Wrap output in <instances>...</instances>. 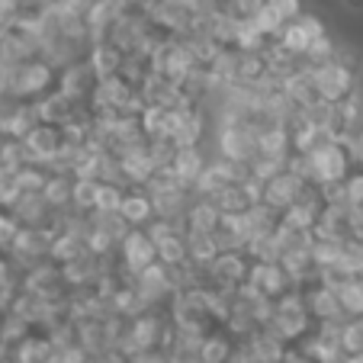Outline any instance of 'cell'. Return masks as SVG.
<instances>
[{"label":"cell","mask_w":363,"mask_h":363,"mask_svg":"<svg viewBox=\"0 0 363 363\" xmlns=\"http://www.w3.org/2000/svg\"><path fill=\"white\" fill-rule=\"evenodd\" d=\"M312 328H315V322H312V315H308L302 289H289L283 299H277L274 318L264 325V331L277 335L280 341H286L289 347H296V344H299Z\"/></svg>","instance_id":"cell-1"},{"label":"cell","mask_w":363,"mask_h":363,"mask_svg":"<svg viewBox=\"0 0 363 363\" xmlns=\"http://www.w3.org/2000/svg\"><path fill=\"white\" fill-rule=\"evenodd\" d=\"M216 155L235 164H251L257 158V125L247 119H235V123H222L213 129Z\"/></svg>","instance_id":"cell-2"},{"label":"cell","mask_w":363,"mask_h":363,"mask_svg":"<svg viewBox=\"0 0 363 363\" xmlns=\"http://www.w3.org/2000/svg\"><path fill=\"white\" fill-rule=\"evenodd\" d=\"M354 171H357V164H354L350 148L344 142H328L308 155V184L312 186L344 184Z\"/></svg>","instance_id":"cell-3"},{"label":"cell","mask_w":363,"mask_h":363,"mask_svg":"<svg viewBox=\"0 0 363 363\" xmlns=\"http://www.w3.org/2000/svg\"><path fill=\"white\" fill-rule=\"evenodd\" d=\"M55 81H58V71L45 58H33V62L20 65V68H10L7 96H16L23 103H35L55 90Z\"/></svg>","instance_id":"cell-4"},{"label":"cell","mask_w":363,"mask_h":363,"mask_svg":"<svg viewBox=\"0 0 363 363\" xmlns=\"http://www.w3.org/2000/svg\"><path fill=\"white\" fill-rule=\"evenodd\" d=\"M155 264H158V247H155V241H151L142 228H132V232L125 235V241L119 245V251H116L119 280H123L125 286H132L135 277L145 274L148 267H155Z\"/></svg>","instance_id":"cell-5"},{"label":"cell","mask_w":363,"mask_h":363,"mask_svg":"<svg viewBox=\"0 0 363 363\" xmlns=\"http://www.w3.org/2000/svg\"><path fill=\"white\" fill-rule=\"evenodd\" d=\"M312 77H315L318 100L344 103L347 96L357 94V68H350V65L328 62V65H322V68H312Z\"/></svg>","instance_id":"cell-6"},{"label":"cell","mask_w":363,"mask_h":363,"mask_svg":"<svg viewBox=\"0 0 363 363\" xmlns=\"http://www.w3.org/2000/svg\"><path fill=\"white\" fill-rule=\"evenodd\" d=\"M20 289L23 293L42 296V299H48V302H62V299H68V293H71L65 277H62V267L52 261H42V264H35V267L23 270Z\"/></svg>","instance_id":"cell-7"},{"label":"cell","mask_w":363,"mask_h":363,"mask_svg":"<svg viewBox=\"0 0 363 363\" xmlns=\"http://www.w3.org/2000/svg\"><path fill=\"white\" fill-rule=\"evenodd\" d=\"M132 286H135V293L142 296V302L151 308V312H164L167 302H171L174 293H177L174 277L164 264H155V267H148L145 274H138Z\"/></svg>","instance_id":"cell-8"},{"label":"cell","mask_w":363,"mask_h":363,"mask_svg":"<svg viewBox=\"0 0 363 363\" xmlns=\"http://www.w3.org/2000/svg\"><path fill=\"white\" fill-rule=\"evenodd\" d=\"M247 274H251V257L245 251H225L206 267V286H219L235 293L241 283H247Z\"/></svg>","instance_id":"cell-9"},{"label":"cell","mask_w":363,"mask_h":363,"mask_svg":"<svg viewBox=\"0 0 363 363\" xmlns=\"http://www.w3.org/2000/svg\"><path fill=\"white\" fill-rule=\"evenodd\" d=\"M23 145H26V161H29V164L45 167V171H48V167H52V161H55V155L62 151L65 138H62V129L39 123L26 138H23Z\"/></svg>","instance_id":"cell-10"},{"label":"cell","mask_w":363,"mask_h":363,"mask_svg":"<svg viewBox=\"0 0 363 363\" xmlns=\"http://www.w3.org/2000/svg\"><path fill=\"white\" fill-rule=\"evenodd\" d=\"M302 296H306V308H308V315H312V322L315 325H322V322H347L341 302H337V293L331 286L312 280L308 286H302Z\"/></svg>","instance_id":"cell-11"},{"label":"cell","mask_w":363,"mask_h":363,"mask_svg":"<svg viewBox=\"0 0 363 363\" xmlns=\"http://www.w3.org/2000/svg\"><path fill=\"white\" fill-rule=\"evenodd\" d=\"M312 190V184H306L302 177H296L293 171H283L277 174L274 180H267V190H264V203L270 206V209H277V213H286L289 206H296L306 193Z\"/></svg>","instance_id":"cell-12"},{"label":"cell","mask_w":363,"mask_h":363,"mask_svg":"<svg viewBox=\"0 0 363 363\" xmlns=\"http://www.w3.org/2000/svg\"><path fill=\"white\" fill-rule=\"evenodd\" d=\"M55 90L74 103H90V94L96 90V77H94V71H90L87 58H81V62H74V65L58 71Z\"/></svg>","instance_id":"cell-13"},{"label":"cell","mask_w":363,"mask_h":363,"mask_svg":"<svg viewBox=\"0 0 363 363\" xmlns=\"http://www.w3.org/2000/svg\"><path fill=\"white\" fill-rule=\"evenodd\" d=\"M35 110H39V123L62 129V125H68L71 119H77L84 110H87V103H74L65 94L52 90V94H45L42 100H35Z\"/></svg>","instance_id":"cell-14"},{"label":"cell","mask_w":363,"mask_h":363,"mask_svg":"<svg viewBox=\"0 0 363 363\" xmlns=\"http://www.w3.org/2000/svg\"><path fill=\"white\" fill-rule=\"evenodd\" d=\"M247 283H251L254 289L261 296H267V299H283V296L289 293L293 286V280L286 277V270L280 267V264H254L251 261V274H247Z\"/></svg>","instance_id":"cell-15"},{"label":"cell","mask_w":363,"mask_h":363,"mask_svg":"<svg viewBox=\"0 0 363 363\" xmlns=\"http://www.w3.org/2000/svg\"><path fill=\"white\" fill-rule=\"evenodd\" d=\"M33 58H39V48L13 23H7V26L0 29V65L4 68H20V65L33 62Z\"/></svg>","instance_id":"cell-16"},{"label":"cell","mask_w":363,"mask_h":363,"mask_svg":"<svg viewBox=\"0 0 363 363\" xmlns=\"http://www.w3.org/2000/svg\"><path fill=\"white\" fill-rule=\"evenodd\" d=\"M119 167H123V180H125V190L129 186H142L148 184L151 177H155V161H151V151H148V142L145 145H135V148H129L125 155H119Z\"/></svg>","instance_id":"cell-17"},{"label":"cell","mask_w":363,"mask_h":363,"mask_svg":"<svg viewBox=\"0 0 363 363\" xmlns=\"http://www.w3.org/2000/svg\"><path fill=\"white\" fill-rule=\"evenodd\" d=\"M322 213H325V203H322V196H318V186H312L299 203L289 206L280 222L283 225H289V228H299V232H312L315 222L322 219Z\"/></svg>","instance_id":"cell-18"},{"label":"cell","mask_w":363,"mask_h":363,"mask_svg":"<svg viewBox=\"0 0 363 363\" xmlns=\"http://www.w3.org/2000/svg\"><path fill=\"white\" fill-rule=\"evenodd\" d=\"M119 216L129 222V228H142L145 232V228L155 222V199H151V193L142 190V186H129Z\"/></svg>","instance_id":"cell-19"},{"label":"cell","mask_w":363,"mask_h":363,"mask_svg":"<svg viewBox=\"0 0 363 363\" xmlns=\"http://www.w3.org/2000/svg\"><path fill=\"white\" fill-rule=\"evenodd\" d=\"M257 155L289 161V155H293V132H289L286 125L261 123L257 125Z\"/></svg>","instance_id":"cell-20"},{"label":"cell","mask_w":363,"mask_h":363,"mask_svg":"<svg viewBox=\"0 0 363 363\" xmlns=\"http://www.w3.org/2000/svg\"><path fill=\"white\" fill-rule=\"evenodd\" d=\"M87 65H90L96 81H110V77L123 74L125 55L113 45V42H96V45H90V52H87Z\"/></svg>","instance_id":"cell-21"},{"label":"cell","mask_w":363,"mask_h":363,"mask_svg":"<svg viewBox=\"0 0 363 363\" xmlns=\"http://www.w3.org/2000/svg\"><path fill=\"white\" fill-rule=\"evenodd\" d=\"M74 328H77V347L87 350V354L106 357L116 350L110 328H106V318H103V322H81V325H74Z\"/></svg>","instance_id":"cell-22"},{"label":"cell","mask_w":363,"mask_h":363,"mask_svg":"<svg viewBox=\"0 0 363 363\" xmlns=\"http://www.w3.org/2000/svg\"><path fill=\"white\" fill-rule=\"evenodd\" d=\"M55 357H58L55 347H52L48 335H42V331H33V335L23 337L13 347V363H52Z\"/></svg>","instance_id":"cell-23"},{"label":"cell","mask_w":363,"mask_h":363,"mask_svg":"<svg viewBox=\"0 0 363 363\" xmlns=\"http://www.w3.org/2000/svg\"><path fill=\"white\" fill-rule=\"evenodd\" d=\"M289 132H293V155H312V151H318L322 145L337 142L328 129H318V125L306 123V119H296V125Z\"/></svg>","instance_id":"cell-24"},{"label":"cell","mask_w":363,"mask_h":363,"mask_svg":"<svg viewBox=\"0 0 363 363\" xmlns=\"http://www.w3.org/2000/svg\"><path fill=\"white\" fill-rule=\"evenodd\" d=\"M206 164H209V161H206L203 148H180L177 158H174V164H171V171L186 190H193V184H196L199 174L206 171Z\"/></svg>","instance_id":"cell-25"},{"label":"cell","mask_w":363,"mask_h":363,"mask_svg":"<svg viewBox=\"0 0 363 363\" xmlns=\"http://www.w3.org/2000/svg\"><path fill=\"white\" fill-rule=\"evenodd\" d=\"M222 228V213L216 209L213 199H193V206L186 209V232H219Z\"/></svg>","instance_id":"cell-26"},{"label":"cell","mask_w":363,"mask_h":363,"mask_svg":"<svg viewBox=\"0 0 363 363\" xmlns=\"http://www.w3.org/2000/svg\"><path fill=\"white\" fill-rule=\"evenodd\" d=\"M186 241V261L196 264V267H209V264L219 257V245H216V232H186L184 235Z\"/></svg>","instance_id":"cell-27"},{"label":"cell","mask_w":363,"mask_h":363,"mask_svg":"<svg viewBox=\"0 0 363 363\" xmlns=\"http://www.w3.org/2000/svg\"><path fill=\"white\" fill-rule=\"evenodd\" d=\"M235 341L225 335V328H216L206 335L203 347H199V363H232Z\"/></svg>","instance_id":"cell-28"},{"label":"cell","mask_w":363,"mask_h":363,"mask_svg":"<svg viewBox=\"0 0 363 363\" xmlns=\"http://www.w3.org/2000/svg\"><path fill=\"white\" fill-rule=\"evenodd\" d=\"M81 254H87V245H84L81 235H74V232H58L55 241H52V251H48V261L58 264V267H65V264L77 261Z\"/></svg>","instance_id":"cell-29"},{"label":"cell","mask_w":363,"mask_h":363,"mask_svg":"<svg viewBox=\"0 0 363 363\" xmlns=\"http://www.w3.org/2000/svg\"><path fill=\"white\" fill-rule=\"evenodd\" d=\"M337 302H341L347 318H363V277H344L335 286Z\"/></svg>","instance_id":"cell-30"},{"label":"cell","mask_w":363,"mask_h":363,"mask_svg":"<svg viewBox=\"0 0 363 363\" xmlns=\"http://www.w3.org/2000/svg\"><path fill=\"white\" fill-rule=\"evenodd\" d=\"M71 193H74V177L71 174H48V184L42 190V196H45V203L52 209H68Z\"/></svg>","instance_id":"cell-31"},{"label":"cell","mask_w":363,"mask_h":363,"mask_svg":"<svg viewBox=\"0 0 363 363\" xmlns=\"http://www.w3.org/2000/svg\"><path fill=\"white\" fill-rule=\"evenodd\" d=\"M337 274L341 277H363V241L347 238L341 245V257H337Z\"/></svg>","instance_id":"cell-32"},{"label":"cell","mask_w":363,"mask_h":363,"mask_svg":"<svg viewBox=\"0 0 363 363\" xmlns=\"http://www.w3.org/2000/svg\"><path fill=\"white\" fill-rule=\"evenodd\" d=\"M213 203L222 216H238V213H245V209H251V203H247L241 184H232V186H225V190H219L213 196Z\"/></svg>","instance_id":"cell-33"},{"label":"cell","mask_w":363,"mask_h":363,"mask_svg":"<svg viewBox=\"0 0 363 363\" xmlns=\"http://www.w3.org/2000/svg\"><path fill=\"white\" fill-rule=\"evenodd\" d=\"M341 245H344V241H325V238H315V245H312V264H315V274H325V270H337Z\"/></svg>","instance_id":"cell-34"},{"label":"cell","mask_w":363,"mask_h":363,"mask_svg":"<svg viewBox=\"0 0 363 363\" xmlns=\"http://www.w3.org/2000/svg\"><path fill=\"white\" fill-rule=\"evenodd\" d=\"M280 45L286 48L289 55H296V58H299V62H302V58L308 55V48L315 45V42L308 39V33L299 26V23H289V26L283 29V35H280Z\"/></svg>","instance_id":"cell-35"},{"label":"cell","mask_w":363,"mask_h":363,"mask_svg":"<svg viewBox=\"0 0 363 363\" xmlns=\"http://www.w3.org/2000/svg\"><path fill=\"white\" fill-rule=\"evenodd\" d=\"M26 164H29L26 161V145L16 142V138H4V145H0V167L20 174Z\"/></svg>","instance_id":"cell-36"},{"label":"cell","mask_w":363,"mask_h":363,"mask_svg":"<svg viewBox=\"0 0 363 363\" xmlns=\"http://www.w3.org/2000/svg\"><path fill=\"white\" fill-rule=\"evenodd\" d=\"M158 264H164L167 270L186 264V241H184V235H174V238L161 241V245H158Z\"/></svg>","instance_id":"cell-37"},{"label":"cell","mask_w":363,"mask_h":363,"mask_svg":"<svg viewBox=\"0 0 363 363\" xmlns=\"http://www.w3.org/2000/svg\"><path fill=\"white\" fill-rule=\"evenodd\" d=\"M96 193H100V180H81L74 177V193H71V206L81 213H94Z\"/></svg>","instance_id":"cell-38"},{"label":"cell","mask_w":363,"mask_h":363,"mask_svg":"<svg viewBox=\"0 0 363 363\" xmlns=\"http://www.w3.org/2000/svg\"><path fill=\"white\" fill-rule=\"evenodd\" d=\"M341 347L347 357L363 354V318H347L341 328Z\"/></svg>","instance_id":"cell-39"},{"label":"cell","mask_w":363,"mask_h":363,"mask_svg":"<svg viewBox=\"0 0 363 363\" xmlns=\"http://www.w3.org/2000/svg\"><path fill=\"white\" fill-rule=\"evenodd\" d=\"M125 199V186L116 184H100V193H96V206L94 213H119Z\"/></svg>","instance_id":"cell-40"},{"label":"cell","mask_w":363,"mask_h":363,"mask_svg":"<svg viewBox=\"0 0 363 363\" xmlns=\"http://www.w3.org/2000/svg\"><path fill=\"white\" fill-rule=\"evenodd\" d=\"M48 174H52V171H45V167L26 164L20 174H16V180H20V190L23 193H42V190H45V184H48Z\"/></svg>","instance_id":"cell-41"},{"label":"cell","mask_w":363,"mask_h":363,"mask_svg":"<svg viewBox=\"0 0 363 363\" xmlns=\"http://www.w3.org/2000/svg\"><path fill=\"white\" fill-rule=\"evenodd\" d=\"M20 196H23V190H20V180H16V174L0 167V209H7V213H10Z\"/></svg>","instance_id":"cell-42"},{"label":"cell","mask_w":363,"mask_h":363,"mask_svg":"<svg viewBox=\"0 0 363 363\" xmlns=\"http://www.w3.org/2000/svg\"><path fill=\"white\" fill-rule=\"evenodd\" d=\"M286 171V161H280V158H264V155H257V158L251 161V177H257V180H274L277 174H283Z\"/></svg>","instance_id":"cell-43"},{"label":"cell","mask_w":363,"mask_h":363,"mask_svg":"<svg viewBox=\"0 0 363 363\" xmlns=\"http://www.w3.org/2000/svg\"><path fill=\"white\" fill-rule=\"evenodd\" d=\"M20 232H23V225L13 219V213L0 209V254H7L10 247H13V241Z\"/></svg>","instance_id":"cell-44"},{"label":"cell","mask_w":363,"mask_h":363,"mask_svg":"<svg viewBox=\"0 0 363 363\" xmlns=\"http://www.w3.org/2000/svg\"><path fill=\"white\" fill-rule=\"evenodd\" d=\"M20 110H23V100H16V96H0V135L4 138H7L10 125H13Z\"/></svg>","instance_id":"cell-45"},{"label":"cell","mask_w":363,"mask_h":363,"mask_svg":"<svg viewBox=\"0 0 363 363\" xmlns=\"http://www.w3.org/2000/svg\"><path fill=\"white\" fill-rule=\"evenodd\" d=\"M267 7L274 10L277 16H280L283 23H296L302 16V0H267Z\"/></svg>","instance_id":"cell-46"},{"label":"cell","mask_w":363,"mask_h":363,"mask_svg":"<svg viewBox=\"0 0 363 363\" xmlns=\"http://www.w3.org/2000/svg\"><path fill=\"white\" fill-rule=\"evenodd\" d=\"M344 193H347V203L354 206V209H360V206H363V171H360V167H357V171L344 180Z\"/></svg>","instance_id":"cell-47"},{"label":"cell","mask_w":363,"mask_h":363,"mask_svg":"<svg viewBox=\"0 0 363 363\" xmlns=\"http://www.w3.org/2000/svg\"><path fill=\"white\" fill-rule=\"evenodd\" d=\"M58 357H62V363H100V357L87 354V350H81V347H71V350H65V354H58Z\"/></svg>","instance_id":"cell-48"},{"label":"cell","mask_w":363,"mask_h":363,"mask_svg":"<svg viewBox=\"0 0 363 363\" xmlns=\"http://www.w3.org/2000/svg\"><path fill=\"white\" fill-rule=\"evenodd\" d=\"M20 10H23L20 0H0V20H4V23H13Z\"/></svg>","instance_id":"cell-49"},{"label":"cell","mask_w":363,"mask_h":363,"mask_svg":"<svg viewBox=\"0 0 363 363\" xmlns=\"http://www.w3.org/2000/svg\"><path fill=\"white\" fill-rule=\"evenodd\" d=\"M347 148H350V158H354V164L363 171V129L357 132L354 138H350V142H347Z\"/></svg>","instance_id":"cell-50"},{"label":"cell","mask_w":363,"mask_h":363,"mask_svg":"<svg viewBox=\"0 0 363 363\" xmlns=\"http://www.w3.org/2000/svg\"><path fill=\"white\" fill-rule=\"evenodd\" d=\"M283 363H312V360H308V357L302 354L299 347H289V350H286V357H283Z\"/></svg>","instance_id":"cell-51"},{"label":"cell","mask_w":363,"mask_h":363,"mask_svg":"<svg viewBox=\"0 0 363 363\" xmlns=\"http://www.w3.org/2000/svg\"><path fill=\"white\" fill-rule=\"evenodd\" d=\"M7 90H10V68L0 65V96H7Z\"/></svg>","instance_id":"cell-52"},{"label":"cell","mask_w":363,"mask_h":363,"mask_svg":"<svg viewBox=\"0 0 363 363\" xmlns=\"http://www.w3.org/2000/svg\"><path fill=\"white\" fill-rule=\"evenodd\" d=\"M100 363H129V360H125V357H123V354H116V350H113V354L100 357Z\"/></svg>","instance_id":"cell-53"},{"label":"cell","mask_w":363,"mask_h":363,"mask_svg":"<svg viewBox=\"0 0 363 363\" xmlns=\"http://www.w3.org/2000/svg\"><path fill=\"white\" fill-rule=\"evenodd\" d=\"M347 7H354V10H360V7H363V0H347Z\"/></svg>","instance_id":"cell-54"},{"label":"cell","mask_w":363,"mask_h":363,"mask_svg":"<svg viewBox=\"0 0 363 363\" xmlns=\"http://www.w3.org/2000/svg\"><path fill=\"white\" fill-rule=\"evenodd\" d=\"M52 363H62V357H55V360H52Z\"/></svg>","instance_id":"cell-55"},{"label":"cell","mask_w":363,"mask_h":363,"mask_svg":"<svg viewBox=\"0 0 363 363\" xmlns=\"http://www.w3.org/2000/svg\"><path fill=\"white\" fill-rule=\"evenodd\" d=\"M4 26H7V23H4V20H0V29H4Z\"/></svg>","instance_id":"cell-56"},{"label":"cell","mask_w":363,"mask_h":363,"mask_svg":"<svg viewBox=\"0 0 363 363\" xmlns=\"http://www.w3.org/2000/svg\"><path fill=\"white\" fill-rule=\"evenodd\" d=\"M360 209H363V206H360Z\"/></svg>","instance_id":"cell-57"}]
</instances>
